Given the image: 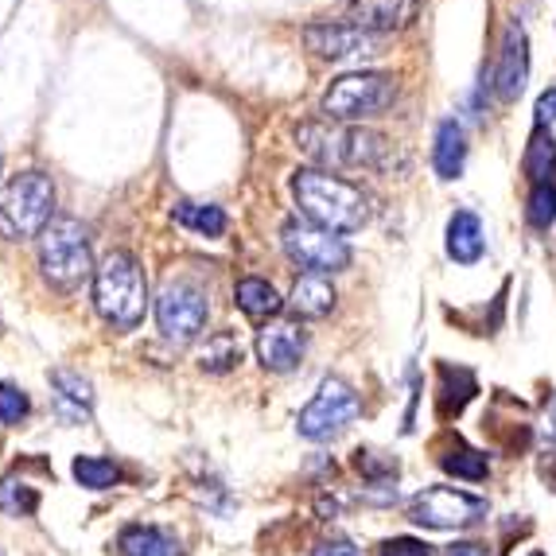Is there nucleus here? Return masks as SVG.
Instances as JSON below:
<instances>
[{
  "mask_svg": "<svg viewBox=\"0 0 556 556\" xmlns=\"http://www.w3.org/2000/svg\"><path fill=\"white\" fill-rule=\"evenodd\" d=\"M292 195L312 226L331 233H354L370 218V199L351 179L331 176L324 167H304L292 176Z\"/></svg>",
  "mask_w": 556,
  "mask_h": 556,
  "instance_id": "f257e3e1",
  "label": "nucleus"
},
{
  "mask_svg": "<svg viewBox=\"0 0 556 556\" xmlns=\"http://www.w3.org/2000/svg\"><path fill=\"white\" fill-rule=\"evenodd\" d=\"M144 304H149V285L137 257L121 250L105 253L102 265L93 269V307L102 312L105 324L117 331H132L144 319Z\"/></svg>",
  "mask_w": 556,
  "mask_h": 556,
  "instance_id": "f03ea898",
  "label": "nucleus"
},
{
  "mask_svg": "<svg viewBox=\"0 0 556 556\" xmlns=\"http://www.w3.org/2000/svg\"><path fill=\"white\" fill-rule=\"evenodd\" d=\"M296 144L327 167H381L390 160V140L374 129H339L327 121H307L296 129Z\"/></svg>",
  "mask_w": 556,
  "mask_h": 556,
  "instance_id": "7ed1b4c3",
  "label": "nucleus"
},
{
  "mask_svg": "<svg viewBox=\"0 0 556 556\" xmlns=\"http://www.w3.org/2000/svg\"><path fill=\"white\" fill-rule=\"evenodd\" d=\"M55 211V184L43 172H20L4 195H0V238L4 241H28L39 238Z\"/></svg>",
  "mask_w": 556,
  "mask_h": 556,
  "instance_id": "20e7f679",
  "label": "nucleus"
},
{
  "mask_svg": "<svg viewBox=\"0 0 556 556\" xmlns=\"http://www.w3.org/2000/svg\"><path fill=\"white\" fill-rule=\"evenodd\" d=\"M39 269L55 288H78L93 273L90 241L78 218H55L39 233Z\"/></svg>",
  "mask_w": 556,
  "mask_h": 556,
  "instance_id": "39448f33",
  "label": "nucleus"
},
{
  "mask_svg": "<svg viewBox=\"0 0 556 556\" xmlns=\"http://www.w3.org/2000/svg\"><path fill=\"white\" fill-rule=\"evenodd\" d=\"M393 98H397V83L390 75H374V71H362V75H343L334 78L331 90L324 93V110L334 121H362V117H378L381 110H390Z\"/></svg>",
  "mask_w": 556,
  "mask_h": 556,
  "instance_id": "423d86ee",
  "label": "nucleus"
},
{
  "mask_svg": "<svg viewBox=\"0 0 556 556\" xmlns=\"http://www.w3.org/2000/svg\"><path fill=\"white\" fill-rule=\"evenodd\" d=\"M358 413H362L358 393H354L343 378H327L324 386H319L316 397L304 405L296 428H300V437H304V440H316V444H324V440L339 437V432H343V428L351 425Z\"/></svg>",
  "mask_w": 556,
  "mask_h": 556,
  "instance_id": "0eeeda50",
  "label": "nucleus"
},
{
  "mask_svg": "<svg viewBox=\"0 0 556 556\" xmlns=\"http://www.w3.org/2000/svg\"><path fill=\"white\" fill-rule=\"evenodd\" d=\"M206 296L191 280H167L156 296V324L164 331L167 343H191L206 327Z\"/></svg>",
  "mask_w": 556,
  "mask_h": 556,
  "instance_id": "6e6552de",
  "label": "nucleus"
},
{
  "mask_svg": "<svg viewBox=\"0 0 556 556\" xmlns=\"http://www.w3.org/2000/svg\"><path fill=\"white\" fill-rule=\"evenodd\" d=\"M280 241H285V253L296 261L300 269L319 273V277L324 273H343L351 265V245L339 233L319 230L312 223H285Z\"/></svg>",
  "mask_w": 556,
  "mask_h": 556,
  "instance_id": "1a4fd4ad",
  "label": "nucleus"
},
{
  "mask_svg": "<svg viewBox=\"0 0 556 556\" xmlns=\"http://www.w3.org/2000/svg\"><path fill=\"white\" fill-rule=\"evenodd\" d=\"M486 518V502L455 486H428L408 502V521L425 529H467Z\"/></svg>",
  "mask_w": 556,
  "mask_h": 556,
  "instance_id": "9d476101",
  "label": "nucleus"
},
{
  "mask_svg": "<svg viewBox=\"0 0 556 556\" xmlns=\"http://www.w3.org/2000/svg\"><path fill=\"white\" fill-rule=\"evenodd\" d=\"M257 358L273 374L296 370V362L304 358V331L296 324H285V319L265 324L257 331Z\"/></svg>",
  "mask_w": 556,
  "mask_h": 556,
  "instance_id": "9b49d317",
  "label": "nucleus"
},
{
  "mask_svg": "<svg viewBox=\"0 0 556 556\" xmlns=\"http://www.w3.org/2000/svg\"><path fill=\"white\" fill-rule=\"evenodd\" d=\"M304 43L307 51H316L324 59H343V55H358V51L362 55L374 51L378 36L354 28V24H312V28H304Z\"/></svg>",
  "mask_w": 556,
  "mask_h": 556,
  "instance_id": "f8f14e48",
  "label": "nucleus"
},
{
  "mask_svg": "<svg viewBox=\"0 0 556 556\" xmlns=\"http://www.w3.org/2000/svg\"><path fill=\"white\" fill-rule=\"evenodd\" d=\"M526 75H529L526 31H521L518 24H510V28H506V39H502L498 71H494V90H498L502 102H514V98L526 90Z\"/></svg>",
  "mask_w": 556,
  "mask_h": 556,
  "instance_id": "ddd939ff",
  "label": "nucleus"
},
{
  "mask_svg": "<svg viewBox=\"0 0 556 556\" xmlns=\"http://www.w3.org/2000/svg\"><path fill=\"white\" fill-rule=\"evenodd\" d=\"M417 16V0H351V24L362 31H397Z\"/></svg>",
  "mask_w": 556,
  "mask_h": 556,
  "instance_id": "4468645a",
  "label": "nucleus"
},
{
  "mask_svg": "<svg viewBox=\"0 0 556 556\" xmlns=\"http://www.w3.org/2000/svg\"><path fill=\"white\" fill-rule=\"evenodd\" d=\"M288 307H292L300 319H324V316H331V307H334L331 280L319 277V273H307V277H300L296 285H292Z\"/></svg>",
  "mask_w": 556,
  "mask_h": 556,
  "instance_id": "2eb2a0df",
  "label": "nucleus"
},
{
  "mask_svg": "<svg viewBox=\"0 0 556 556\" xmlns=\"http://www.w3.org/2000/svg\"><path fill=\"white\" fill-rule=\"evenodd\" d=\"M447 257L459 265H475L482 257V223L471 211H455L447 223Z\"/></svg>",
  "mask_w": 556,
  "mask_h": 556,
  "instance_id": "dca6fc26",
  "label": "nucleus"
},
{
  "mask_svg": "<svg viewBox=\"0 0 556 556\" xmlns=\"http://www.w3.org/2000/svg\"><path fill=\"white\" fill-rule=\"evenodd\" d=\"M467 160V137L459 121H440L437 129V152H432V164H437L440 179H455L464 172Z\"/></svg>",
  "mask_w": 556,
  "mask_h": 556,
  "instance_id": "f3484780",
  "label": "nucleus"
},
{
  "mask_svg": "<svg viewBox=\"0 0 556 556\" xmlns=\"http://www.w3.org/2000/svg\"><path fill=\"white\" fill-rule=\"evenodd\" d=\"M233 300H238V307L250 319H273L280 307H285V300L277 296V288H273L269 280H261V277L238 280V288H233Z\"/></svg>",
  "mask_w": 556,
  "mask_h": 556,
  "instance_id": "a211bd4d",
  "label": "nucleus"
},
{
  "mask_svg": "<svg viewBox=\"0 0 556 556\" xmlns=\"http://www.w3.org/2000/svg\"><path fill=\"white\" fill-rule=\"evenodd\" d=\"M121 553L125 556H179V541L156 526H129L121 533Z\"/></svg>",
  "mask_w": 556,
  "mask_h": 556,
  "instance_id": "6ab92c4d",
  "label": "nucleus"
},
{
  "mask_svg": "<svg viewBox=\"0 0 556 556\" xmlns=\"http://www.w3.org/2000/svg\"><path fill=\"white\" fill-rule=\"evenodd\" d=\"M172 218H176L179 226H187V230L203 233V238L226 233V211L214 203H179L176 211H172Z\"/></svg>",
  "mask_w": 556,
  "mask_h": 556,
  "instance_id": "aec40b11",
  "label": "nucleus"
},
{
  "mask_svg": "<svg viewBox=\"0 0 556 556\" xmlns=\"http://www.w3.org/2000/svg\"><path fill=\"white\" fill-rule=\"evenodd\" d=\"M440 464H444L447 475H455V479H467V482H479V479H486V475H491L486 455L475 452V447H467V444H455L452 452L440 459Z\"/></svg>",
  "mask_w": 556,
  "mask_h": 556,
  "instance_id": "412c9836",
  "label": "nucleus"
},
{
  "mask_svg": "<svg viewBox=\"0 0 556 556\" xmlns=\"http://www.w3.org/2000/svg\"><path fill=\"white\" fill-rule=\"evenodd\" d=\"M75 479L83 482V486H90V491H110L113 482L121 479V471L110 464V459H98V455H78L75 459Z\"/></svg>",
  "mask_w": 556,
  "mask_h": 556,
  "instance_id": "4be33fe9",
  "label": "nucleus"
},
{
  "mask_svg": "<svg viewBox=\"0 0 556 556\" xmlns=\"http://www.w3.org/2000/svg\"><path fill=\"white\" fill-rule=\"evenodd\" d=\"M526 172L533 184H548V176L556 172V144L553 137H533L529 140V152H526Z\"/></svg>",
  "mask_w": 556,
  "mask_h": 556,
  "instance_id": "5701e85b",
  "label": "nucleus"
},
{
  "mask_svg": "<svg viewBox=\"0 0 556 556\" xmlns=\"http://www.w3.org/2000/svg\"><path fill=\"white\" fill-rule=\"evenodd\" d=\"M529 223L538 230H548L556 223V187L553 184H538L533 195H529Z\"/></svg>",
  "mask_w": 556,
  "mask_h": 556,
  "instance_id": "b1692460",
  "label": "nucleus"
},
{
  "mask_svg": "<svg viewBox=\"0 0 556 556\" xmlns=\"http://www.w3.org/2000/svg\"><path fill=\"white\" fill-rule=\"evenodd\" d=\"M24 417H28V393L12 386V381H4L0 386V420L4 425H20Z\"/></svg>",
  "mask_w": 556,
  "mask_h": 556,
  "instance_id": "393cba45",
  "label": "nucleus"
},
{
  "mask_svg": "<svg viewBox=\"0 0 556 556\" xmlns=\"http://www.w3.org/2000/svg\"><path fill=\"white\" fill-rule=\"evenodd\" d=\"M51 381H55V390L63 393V397L78 401V405H83V408H90V405H93V390H90V381L78 378V374H71V370H55V374H51Z\"/></svg>",
  "mask_w": 556,
  "mask_h": 556,
  "instance_id": "a878e982",
  "label": "nucleus"
},
{
  "mask_svg": "<svg viewBox=\"0 0 556 556\" xmlns=\"http://www.w3.org/2000/svg\"><path fill=\"white\" fill-rule=\"evenodd\" d=\"M238 358H241V351L223 334V339H214V343L203 351V370H230Z\"/></svg>",
  "mask_w": 556,
  "mask_h": 556,
  "instance_id": "bb28decb",
  "label": "nucleus"
},
{
  "mask_svg": "<svg viewBox=\"0 0 556 556\" xmlns=\"http://www.w3.org/2000/svg\"><path fill=\"white\" fill-rule=\"evenodd\" d=\"M4 506H9L12 514H31L39 506V498H36V491H28V486H24V482L9 479V482H4Z\"/></svg>",
  "mask_w": 556,
  "mask_h": 556,
  "instance_id": "cd10ccee",
  "label": "nucleus"
},
{
  "mask_svg": "<svg viewBox=\"0 0 556 556\" xmlns=\"http://www.w3.org/2000/svg\"><path fill=\"white\" fill-rule=\"evenodd\" d=\"M381 556H432V553H428V545L417 538H393L381 545Z\"/></svg>",
  "mask_w": 556,
  "mask_h": 556,
  "instance_id": "c85d7f7f",
  "label": "nucleus"
},
{
  "mask_svg": "<svg viewBox=\"0 0 556 556\" xmlns=\"http://www.w3.org/2000/svg\"><path fill=\"white\" fill-rule=\"evenodd\" d=\"M553 121H556V90H545L538 98V129H545Z\"/></svg>",
  "mask_w": 556,
  "mask_h": 556,
  "instance_id": "c756f323",
  "label": "nucleus"
},
{
  "mask_svg": "<svg viewBox=\"0 0 556 556\" xmlns=\"http://www.w3.org/2000/svg\"><path fill=\"white\" fill-rule=\"evenodd\" d=\"M444 556H494L486 545H479V541H455V545L444 548Z\"/></svg>",
  "mask_w": 556,
  "mask_h": 556,
  "instance_id": "7c9ffc66",
  "label": "nucleus"
},
{
  "mask_svg": "<svg viewBox=\"0 0 556 556\" xmlns=\"http://www.w3.org/2000/svg\"><path fill=\"white\" fill-rule=\"evenodd\" d=\"M312 556H362V553L351 545V541H324Z\"/></svg>",
  "mask_w": 556,
  "mask_h": 556,
  "instance_id": "2f4dec72",
  "label": "nucleus"
},
{
  "mask_svg": "<svg viewBox=\"0 0 556 556\" xmlns=\"http://www.w3.org/2000/svg\"><path fill=\"white\" fill-rule=\"evenodd\" d=\"M529 556H545V553H529Z\"/></svg>",
  "mask_w": 556,
  "mask_h": 556,
  "instance_id": "473e14b6",
  "label": "nucleus"
}]
</instances>
